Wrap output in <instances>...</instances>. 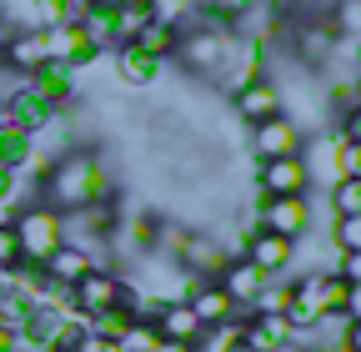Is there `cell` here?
I'll use <instances>...</instances> for the list:
<instances>
[{"mask_svg": "<svg viewBox=\"0 0 361 352\" xmlns=\"http://www.w3.org/2000/svg\"><path fill=\"white\" fill-rule=\"evenodd\" d=\"M216 282H221V292L231 297L236 307H251V302H256V292H261V287H266L271 277H261V272L251 267L246 257H231V262H226V272H221Z\"/></svg>", "mask_w": 361, "mask_h": 352, "instance_id": "14", "label": "cell"}, {"mask_svg": "<svg viewBox=\"0 0 361 352\" xmlns=\"http://www.w3.org/2000/svg\"><path fill=\"white\" fill-rule=\"evenodd\" d=\"M11 227H16V237H20V257L35 262V267H45V257L66 242V237H61V211L45 206V201H25V206L11 216Z\"/></svg>", "mask_w": 361, "mask_h": 352, "instance_id": "2", "label": "cell"}, {"mask_svg": "<svg viewBox=\"0 0 361 352\" xmlns=\"http://www.w3.org/2000/svg\"><path fill=\"white\" fill-rule=\"evenodd\" d=\"M116 11H151V0H111Z\"/></svg>", "mask_w": 361, "mask_h": 352, "instance_id": "30", "label": "cell"}, {"mask_svg": "<svg viewBox=\"0 0 361 352\" xmlns=\"http://www.w3.org/2000/svg\"><path fill=\"white\" fill-rule=\"evenodd\" d=\"M16 86H20V81H11V71H0V106H6V96L16 91Z\"/></svg>", "mask_w": 361, "mask_h": 352, "instance_id": "31", "label": "cell"}, {"mask_svg": "<svg viewBox=\"0 0 361 352\" xmlns=\"http://www.w3.org/2000/svg\"><path fill=\"white\" fill-rule=\"evenodd\" d=\"M45 66V40L35 30H11L6 40V71L11 76H35Z\"/></svg>", "mask_w": 361, "mask_h": 352, "instance_id": "16", "label": "cell"}, {"mask_svg": "<svg viewBox=\"0 0 361 352\" xmlns=\"http://www.w3.org/2000/svg\"><path fill=\"white\" fill-rule=\"evenodd\" d=\"M331 242H336V252H361V216H336Z\"/></svg>", "mask_w": 361, "mask_h": 352, "instance_id": "20", "label": "cell"}, {"mask_svg": "<svg viewBox=\"0 0 361 352\" xmlns=\"http://www.w3.org/2000/svg\"><path fill=\"white\" fill-rule=\"evenodd\" d=\"M25 156H30V131H20L6 111H0V166L20 171V166H25Z\"/></svg>", "mask_w": 361, "mask_h": 352, "instance_id": "17", "label": "cell"}, {"mask_svg": "<svg viewBox=\"0 0 361 352\" xmlns=\"http://www.w3.org/2000/svg\"><path fill=\"white\" fill-rule=\"evenodd\" d=\"M40 196H45V206H56V211H75V206H85V201L116 196V182H111V171H106V161H101L96 151L71 146V151L51 166V176L40 182Z\"/></svg>", "mask_w": 361, "mask_h": 352, "instance_id": "1", "label": "cell"}, {"mask_svg": "<svg viewBox=\"0 0 361 352\" xmlns=\"http://www.w3.org/2000/svg\"><path fill=\"white\" fill-rule=\"evenodd\" d=\"M156 332H161V342H186V347H196L201 332H206V322L191 312V302H166L161 317H156Z\"/></svg>", "mask_w": 361, "mask_h": 352, "instance_id": "13", "label": "cell"}, {"mask_svg": "<svg viewBox=\"0 0 361 352\" xmlns=\"http://www.w3.org/2000/svg\"><path fill=\"white\" fill-rule=\"evenodd\" d=\"M186 302H191V312H196L206 327H221V322H251V317H256L251 307H236L231 297H226L221 282H191Z\"/></svg>", "mask_w": 361, "mask_h": 352, "instance_id": "7", "label": "cell"}, {"mask_svg": "<svg viewBox=\"0 0 361 352\" xmlns=\"http://www.w3.org/2000/svg\"><path fill=\"white\" fill-rule=\"evenodd\" d=\"M25 86H30V91H40L56 111H66V106H75V96H80V71L66 66V61H45L35 76H25Z\"/></svg>", "mask_w": 361, "mask_h": 352, "instance_id": "9", "label": "cell"}, {"mask_svg": "<svg viewBox=\"0 0 361 352\" xmlns=\"http://www.w3.org/2000/svg\"><path fill=\"white\" fill-rule=\"evenodd\" d=\"M231 352H251V347H246V342H236V347H231Z\"/></svg>", "mask_w": 361, "mask_h": 352, "instance_id": "34", "label": "cell"}, {"mask_svg": "<svg viewBox=\"0 0 361 352\" xmlns=\"http://www.w3.org/2000/svg\"><path fill=\"white\" fill-rule=\"evenodd\" d=\"M356 96H361V76H356Z\"/></svg>", "mask_w": 361, "mask_h": 352, "instance_id": "35", "label": "cell"}, {"mask_svg": "<svg viewBox=\"0 0 361 352\" xmlns=\"http://www.w3.org/2000/svg\"><path fill=\"white\" fill-rule=\"evenodd\" d=\"M126 327H130V317H126V312H101V317H90V332L106 337V342H121V337H126Z\"/></svg>", "mask_w": 361, "mask_h": 352, "instance_id": "21", "label": "cell"}, {"mask_svg": "<svg viewBox=\"0 0 361 352\" xmlns=\"http://www.w3.org/2000/svg\"><path fill=\"white\" fill-rule=\"evenodd\" d=\"M90 267H96V257L90 252H80V247H56L51 257H45V282H56V287H75Z\"/></svg>", "mask_w": 361, "mask_h": 352, "instance_id": "15", "label": "cell"}, {"mask_svg": "<svg viewBox=\"0 0 361 352\" xmlns=\"http://www.w3.org/2000/svg\"><path fill=\"white\" fill-rule=\"evenodd\" d=\"M25 182H20V171H11V166H0V201H11L16 192H20Z\"/></svg>", "mask_w": 361, "mask_h": 352, "instance_id": "26", "label": "cell"}, {"mask_svg": "<svg viewBox=\"0 0 361 352\" xmlns=\"http://www.w3.org/2000/svg\"><path fill=\"white\" fill-rule=\"evenodd\" d=\"M156 352H196V347H186V342H161Z\"/></svg>", "mask_w": 361, "mask_h": 352, "instance_id": "33", "label": "cell"}, {"mask_svg": "<svg viewBox=\"0 0 361 352\" xmlns=\"http://www.w3.org/2000/svg\"><path fill=\"white\" fill-rule=\"evenodd\" d=\"M111 71H116V81L121 86H156L161 81V71H166V61H156V56H146L141 46H116V56H111Z\"/></svg>", "mask_w": 361, "mask_h": 352, "instance_id": "12", "label": "cell"}, {"mask_svg": "<svg viewBox=\"0 0 361 352\" xmlns=\"http://www.w3.org/2000/svg\"><path fill=\"white\" fill-rule=\"evenodd\" d=\"M341 342H346V352H361V322H346V337Z\"/></svg>", "mask_w": 361, "mask_h": 352, "instance_id": "29", "label": "cell"}, {"mask_svg": "<svg viewBox=\"0 0 361 352\" xmlns=\"http://www.w3.org/2000/svg\"><path fill=\"white\" fill-rule=\"evenodd\" d=\"M75 352H116V342H106V337H96V332H90V337H85Z\"/></svg>", "mask_w": 361, "mask_h": 352, "instance_id": "28", "label": "cell"}, {"mask_svg": "<svg viewBox=\"0 0 361 352\" xmlns=\"http://www.w3.org/2000/svg\"><path fill=\"white\" fill-rule=\"evenodd\" d=\"M16 262H20V237L11 222H0V267H16Z\"/></svg>", "mask_w": 361, "mask_h": 352, "instance_id": "24", "label": "cell"}, {"mask_svg": "<svg viewBox=\"0 0 361 352\" xmlns=\"http://www.w3.org/2000/svg\"><path fill=\"white\" fill-rule=\"evenodd\" d=\"M256 192H261V196H306V192H311L306 156H301V151H291V156L256 161Z\"/></svg>", "mask_w": 361, "mask_h": 352, "instance_id": "5", "label": "cell"}, {"mask_svg": "<svg viewBox=\"0 0 361 352\" xmlns=\"http://www.w3.org/2000/svg\"><path fill=\"white\" fill-rule=\"evenodd\" d=\"M336 176H361V141L336 146Z\"/></svg>", "mask_w": 361, "mask_h": 352, "instance_id": "22", "label": "cell"}, {"mask_svg": "<svg viewBox=\"0 0 361 352\" xmlns=\"http://www.w3.org/2000/svg\"><path fill=\"white\" fill-rule=\"evenodd\" d=\"M341 312H346L351 322H361V282H356V287H346V307H341Z\"/></svg>", "mask_w": 361, "mask_h": 352, "instance_id": "27", "label": "cell"}, {"mask_svg": "<svg viewBox=\"0 0 361 352\" xmlns=\"http://www.w3.org/2000/svg\"><path fill=\"white\" fill-rule=\"evenodd\" d=\"M336 141H361V106L336 116Z\"/></svg>", "mask_w": 361, "mask_h": 352, "instance_id": "25", "label": "cell"}, {"mask_svg": "<svg viewBox=\"0 0 361 352\" xmlns=\"http://www.w3.org/2000/svg\"><path fill=\"white\" fill-rule=\"evenodd\" d=\"M0 111H6V116H11V121H16L20 131H30V136H35V131H45V126H51V121L61 116V111H56L51 101H45L40 91H30L25 81L16 86L11 96H6V106H0Z\"/></svg>", "mask_w": 361, "mask_h": 352, "instance_id": "10", "label": "cell"}, {"mask_svg": "<svg viewBox=\"0 0 361 352\" xmlns=\"http://www.w3.org/2000/svg\"><path fill=\"white\" fill-rule=\"evenodd\" d=\"M331 272H336V277H341L346 287H356V282H361V252H336Z\"/></svg>", "mask_w": 361, "mask_h": 352, "instance_id": "23", "label": "cell"}, {"mask_svg": "<svg viewBox=\"0 0 361 352\" xmlns=\"http://www.w3.org/2000/svg\"><path fill=\"white\" fill-rule=\"evenodd\" d=\"M241 257L251 262V267L261 272V277H286L291 267H296V242L291 237H276V232H251L246 237V247H241Z\"/></svg>", "mask_w": 361, "mask_h": 352, "instance_id": "6", "label": "cell"}, {"mask_svg": "<svg viewBox=\"0 0 361 352\" xmlns=\"http://www.w3.org/2000/svg\"><path fill=\"white\" fill-rule=\"evenodd\" d=\"M121 292H126V277L116 267H90L75 287H71V307L85 317H101V312H121Z\"/></svg>", "mask_w": 361, "mask_h": 352, "instance_id": "3", "label": "cell"}, {"mask_svg": "<svg viewBox=\"0 0 361 352\" xmlns=\"http://www.w3.org/2000/svg\"><path fill=\"white\" fill-rule=\"evenodd\" d=\"M251 227L301 242L306 227H311V201H306V196H261V201H256V216H251Z\"/></svg>", "mask_w": 361, "mask_h": 352, "instance_id": "4", "label": "cell"}, {"mask_svg": "<svg viewBox=\"0 0 361 352\" xmlns=\"http://www.w3.org/2000/svg\"><path fill=\"white\" fill-rule=\"evenodd\" d=\"M40 352H51V347H40Z\"/></svg>", "mask_w": 361, "mask_h": 352, "instance_id": "36", "label": "cell"}, {"mask_svg": "<svg viewBox=\"0 0 361 352\" xmlns=\"http://www.w3.org/2000/svg\"><path fill=\"white\" fill-rule=\"evenodd\" d=\"M331 211L336 216H361V176H341L331 187Z\"/></svg>", "mask_w": 361, "mask_h": 352, "instance_id": "19", "label": "cell"}, {"mask_svg": "<svg viewBox=\"0 0 361 352\" xmlns=\"http://www.w3.org/2000/svg\"><path fill=\"white\" fill-rule=\"evenodd\" d=\"M306 146V136L276 111V116H266V121H256L251 126V156L256 161H271V156H291V151H301Z\"/></svg>", "mask_w": 361, "mask_h": 352, "instance_id": "8", "label": "cell"}, {"mask_svg": "<svg viewBox=\"0 0 361 352\" xmlns=\"http://www.w3.org/2000/svg\"><path fill=\"white\" fill-rule=\"evenodd\" d=\"M276 111H281V96H276V81H271V76L241 86V91L231 96V116H236L241 126H256V121L276 116Z\"/></svg>", "mask_w": 361, "mask_h": 352, "instance_id": "11", "label": "cell"}, {"mask_svg": "<svg viewBox=\"0 0 361 352\" xmlns=\"http://www.w3.org/2000/svg\"><path fill=\"white\" fill-rule=\"evenodd\" d=\"M0 352H16V332L11 327H0Z\"/></svg>", "mask_w": 361, "mask_h": 352, "instance_id": "32", "label": "cell"}, {"mask_svg": "<svg viewBox=\"0 0 361 352\" xmlns=\"http://www.w3.org/2000/svg\"><path fill=\"white\" fill-rule=\"evenodd\" d=\"M176 40H180V30H176V25L151 20L141 35L130 40V46H141V51H146V56H156V61H171V56H176Z\"/></svg>", "mask_w": 361, "mask_h": 352, "instance_id": "18", "label": "cell"}]
</instances>
